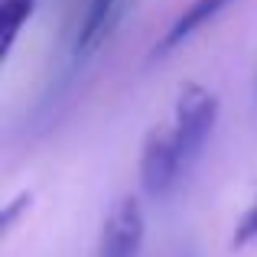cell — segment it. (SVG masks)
I'll list each match as a JSON object with an SVG mask.
<instances>
[{
  "instance_id": "6da1fadb",
  "label": "cell",
  "mask_w": 257,
  "mask_h": 257,
  "mask_svg": "<svg viewBox=\"0 0 257 257\" xmlns=\"http://www.w3.org/2000/svg\"><path fill=\"white\" fill-rule=\"evenodd\" d=\"M215 120H218V98L208 88L189 82L176 94V114H173V134L179 140V150L186 160H192L208 140Z\"/></svg>"
},
{
  "instance_id": "7a4b0ae2",
  "label": "cell",
  "mask_w": 257,
  "mask_h": 257,
  "mask_svg": "<svg viewBox=\"0 0 257 257\" xmlns=\"http://www.w3.org/2000/svg\"><path fill=\"white\" fill-rule=\"evenodd\" d=\"M144 208L137 195H120L111 205L104 225H101L98 257H140L144 247Z\"/></svg>"
},
{
  "instance_id": "3957f363",
  "label": "cell",
  "mask_w": 257,
  "mask_h": 257,
  "mask_svg": "<svg viewBox=\"0 0 257 257\" xmlns=\"http://www.w3.org/2000/svg\"><path fill=\"white\" fill-rule=\"evenodd\" d=\"M182 163H186V157L179 150L173 127L150 131L144 140V150H140V182H144V189L150 195H163L176 182Z\"/></svg>"
},
{
  "instance_id": "277c9868",
  "label": "cell",
  "mask_w": 257,
  "mask_h": 257,
  "mask_svg": "<svg viewBox=\"0 0 257 257\" xmlns=\"http://www.w3.org/2000/svg\"><path fill=\"white\" fill-rule=\"evenodd\" d=\"M228 4H234V0H192V4L170 23V30L160 36V43L153 46V56H166V52L176 49L179 43H186L189 36H195V33H199L208 20L218 17Z\"/></svg>"
},
{
  "instance_id": "5b68a950",
  "label": "cell",
  "mask_w": 257,
  "mask_h": 257,
  "mask_svg": "<svg viewBox=\"0 0 257 257\" xmlns=\"http://www.w3.org/2000/svg\"><path fill=\"white\" fill-rule=\"evenodd\" d=\"M114 7H117V0H88L82 30H78V36H75V56H85V52H91L94 46L101 43V36H104L107 26H111Z\"/></svg>"
},
{
  "instance_id": "8992f818",
  "label": "cell",
  "mask_w": 257,
  "mask_h": 257,
  "mask_svg": "<svg viewBox=\"0 0 257 257\" xmlns=\"http://www.w3.org/2000/svg\"><path fill=\"white\" fill-rule=\"evenodd\" d=\"M36 0H0V52H10L23 23L33 17Z\"/></svg>"
},
{
  "instance_id": "52a82bcc",
  "label": "cell",
  "mask_w": 257,
  "mask_h": 257,
  "mask_svg": "<svg viewBox=\"0 0 257 257\" xmlns=\"http://www.w3.org/2000/svg\"><path fill=\"white\" fill-rule=\"evenodd\" d=\"M251 241H257V195H254V202H251V205H247V212L241 215V221L234 225L231 247L238 251V247H247Z\"/></svg>"
},
{
  "instance_id": "ba28073f",
  "label": "cell",
  "mask_w": 257,
  "mask_h": 257,
  "mask_svg": "<svg viewBox=\"0 0 257 257\" xmlns=\"http://www.w3.org/2000/svg\"><path fill=\"white\" fill-rule=\"evenodd\" d=\"M30 205H33V192H26V189H23V192H17V195H13V199L4 205V212H0V228H4V231H10V228L17 225L20 215L30 212Z\"/></svg>"
}]
</instances>
